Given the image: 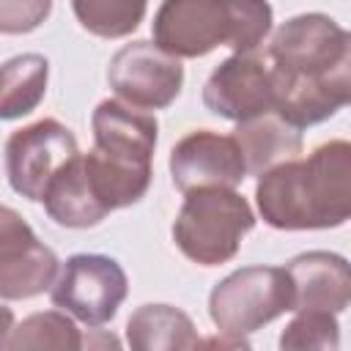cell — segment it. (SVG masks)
<instances>
[{
  "mask_svg": "<svg viewBox=\"0 0 351 351\" xmlns=\"http://www.w3.org/2000/svg\"><path fill=\"white\" fill-rule=\"evenodd\" d=\"M255 217L250 203L228 186H203L186 192V200L173 222L176 247L200 266H217L239 252Z\"/></svg>",
  "mask_w": 351,
  "mask_h": 351,
  "instance_id": "277c9868",
  "label": "cell"
},
{
  "mask_svg": "<svg viewBox=\"0 0 351 351\" xmlns=\"http://www.w3.org/2000/svg\"><path fill=\"white\" fill-rule=\"evenodd\" d=\"M293 304L285 266H247L228 274L208 296V315L228 337H241L274 321Z\"/></svg>",
  "mask_w": 351,
  "mask_h": 351,
  "instance_id": "5b68a950",
  "label": "cell"
},
{
  "mask_svg": "<svg viewBox=\"0 0 351 351\" xmlns=\"http://www.w3.org/2000/svg\"><path fill=\"white\" fill-rule=\"evenodd\" d=\"M293 288V313H343L351 299V269L335 252H304L285 266Z\"/></svg>",
  "mask_w": 351,
  "mask_h": 351,
  "instance_id": "7c38bea8",
  "label": "cell"
},
{
  "mask_svg": "<svg viewBox=\"0 0 351 351\" xmlns=\"http://www.w3.org/2000/svg\"><path fill=\"white\" fill-rule=\"evenodd\" d=\"M58 274L55 252L8 206H0V299L44 293Z\"/></svg>",
  "mask_w": 351,
  "mask_h": 351,
  "instance_id": "9c48e42d",
  "label": "cell"
},
{
  "mask_svg": "<svg viewBox=\"0 0 351 351\" xmlns=\"http://www.w3.org/2000/svg\"><path fill=\"white\" fill-rule=\"evenodd\" d=\"M49 63L44 55L27 52L0 66V118H22L38 107L47 93Z\"/></svg>",
  "mask_w": 351,
  "mask_h": 351,
  "instance_id": "9a60e30c",
  "label": "cell"
},
{
  "mask_svg": "<svg viewBox=\"0 0 351 351\" xmlns=\"http://www.w3.org/2000/svg\"><path fill=\"white\" fill-rule=\"evenodd\" d=\"M49 8L52 0H0V33H30L49 16Z\"/></svg>",
  "mask_w": 351,
  "mask_h": 351,
  "instance_id": "d6986e66",
  "label": "cell"
},
{
  "mask_svg": "<svg viewBox=\"0 0 351 351\" xmlns=\"http://www.w3.org/2000/svg\"><path fill=\"white\" fill-rule=\"evenodd\" d=\"M148 0H71L80 25L99 38H121L137 30Z\"/></svg>",
  "mask_w": 351,
  "mask_h": 351,
  "instance_id": "2e32d148",
  "label": "cell"
},
{
  "mask_svg": "<svg viewBox=\"0 0 351 351\" xmlns=\"http://www.w3.org/2000/svg\"><path fill=\"white\" fill-rule=\"evenodd\" d=\"M261 217L280 230L337 228L351 214V145L329 140L307 159L266 170L255 189Z\"/></svg>",
  "mask_w": 351,
  "mask_h": 351,
  "instance_id": "7a4b0ae2",
  "label": "cell"
},
{
  "mask_svg": "<svg viewBox=\"0 0 351 351\" xmlns=\"http://www.w3.org/2000/svg\"><path fill=\"white\" fill-rule=\"evenodd\" d=\"M340 343L337 321L335 313H318V310H304L299 313L282 332L280 346L293 351V348H335Z\"/></svg>",
  "mask_w": 351,
  "mask_h": 351,
  "instance_id": "ac0fdd59",
  "label": "cell"
},
{
  "mask_svg": "<svg viewBox=\"0 0 351 351\" xmlns=\"http://www.w3.org/2000/svg\"><path fill=\"white\" fill-rule=\"evenodd\" d=\"M126 337L134 351H173L197 348L200 337L186 313L170 304H143L132 313L126 324Z\"/></svg>",
  "mask_w": 351,
  "mask_h": 351,
  "instance_id": "5bb4252c",
  "label": "cell"
},
{
  "mask_svg": "<svg viewBox=\"0 0 351 351\" xmlns=\"http://www.w3.org/2000/svg\"><path fill=\"white\" fill-rule=\"evenodd\" d=\"M233 140L241 151L247 176H263L266 170L296 159L302 151V134L296 126L282 121L274 110L239 121Z\"/></svg>",
  "mask_w": 351,
  "mask_h": 351,
  "instance_id": "4fadbf2b",
  "label": "cell"
},
{
  "mask_svg": "<svg viewBox=\"0 0 351 351\" xmlns=\"http://www.w3.org/2000/svg\"><path fill=\"white\" fill-rule=\"evenodd\" d=\"M11 326H14V315H11L8 307L0 304V348H5L8 335H11Z\"/></svg>",
  "mask_w": 351,
  "mask_h": 351,
  "instance_id": "ffe728a7",
  "label": "cell"
},
{
  "mask_svg": "<svg viewBox=\"0 0 351 351\" xmlns=\"http://www.w3.org/2000/svg\"><path fill=\"white\" fill-rule=\"evenodd\" d=\"M80 329L74 321L58 310L27 315L22 324L11 326L5 348H58V351H74L80 348Z\"/></svg>",
  "mask_w": 351,
  "mask_h": 351,
  "instance_id": "e0dca14e",
  "label": "cell"
},
{
  "mask_svg": "<svg viewBox=\"0 0 351 351\" xmlns=\"http://www.w3.org/2000/svg\"><path fill=\"white\" fill-rule=\"evenodd\" d=\"M129 293L126 271L107 255H74L69 258L52 285V304L71 313L88 326L107 324Z\"/></svg>",
  "mask_w": 351,
  "mask_h": 351,
  "instance_id": "8992f818",
  "label": "cell"
},
{
  "mask_svg": "<svg viewBox=\"0 0 351 351\" xmlns=\"http://www.w3.org/2000/svg\"><path fill=\"white\" fill-rule=\"evenodd\" d=\"M271 71V110L291 126H313L351 99V36L326 14L282 22L263 49Z\"/></svg>",
  "mask_w": 351,
  "mask_h": 351,
  "instance_id": "6da1fadb",
  "label": "cell"
},
{
  "mask_svg": "<svg viewBox=\"0 0 351 351\" xmlns=\"http://www.w3.org/2000/svg\"><path fill=\"white\" fill-rule=\"evenodd\" d=\"M107 82L121 101L140 110H162L181 93L184 66L151 41H132L112 55Z\"/></svg>",
  "mask_w": 351,
  "mask_h": 351,
  "instance_id": "52a82bcc",
  "label": "cell"
},
{
  "mask_svg": "<svg viewBox=\"0 0 351 351\" xmlns=\"http://www.w3.org/2000/svg\"><path fill=\"white\" fill-rule=\"evenodd\" d=\"M74 134L55 118L36 121L14 132L5 143V170L14 192L27 200H41L52 176L77 156Z\"/></svg>",
  "mask_w": 351,
  "mask_h": 351,
  "instance_id": "ba28073f",
  "label": "cell"
},
{
  "mask_svg": "<svg viewBox=\"0 0 351 351\" xmlns=\"http://www.w3.org/2000/svg\"><path fill=\"white\" fill-rule=\"evenodd\" d=\"M269 30L266 0H165L154 19V44L176 58H200L217 47L250 52Z\"/></svg>",
  "mask_w": 351,
  "mask_h": 351,
  "instance_id": "3957f363",
  "label": "cell"
},
{
  "mask_svg": "<svg viewBox=\"0 0 351 351\" xmlns=\"http://www.w3.org/2000/svg\"><path fill=\"white\" fill-rule=\"evenodd\" d=\"M173 184L186 195L203 186L236 189L247 178V167L233 134L197 129L181 137L170 154Z\"/></svg>",
  "mask_w": 351,
  "mask_h": 351,
  "instance_id": "8fae6325",
  "label": "cell"
},
{
  "mask_svg": "<svg viewBox=\"0 0 351 351\" xmlns=\"http://www.w3.org/2000/svg\"><path fill=\"white\" fill-rule=\"evenodd\" d=\"M203 101L214 115L247 121L271 110V71L266 52H236L219 63L203 88Z\"/></svg>",
  "mask_w": 351,
  "mask_h": 351,
  "instance_id": "30bf717a",
  "label": "cell"
}]
</instances>
